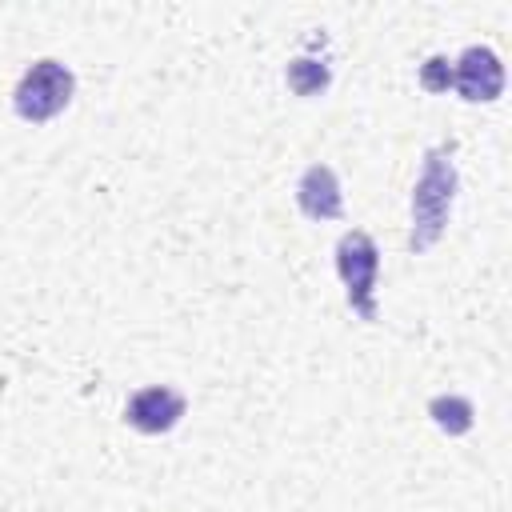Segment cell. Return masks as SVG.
Instances as JSON below:
<instances>
[{"mask_svg": "<svg viewBox=\"0 0 512 512\" xmlns=\"http://www.w3.org/2000/svg\"><path fill=\"white\" fill-rule=\"evenodd\" d=\"M456 164H452V144L428 148L424 152V168L412 184V232H408V248L412 252H428L444 228H448V212L456 200Z\"/></svg>", "mask_w": 512, "mask_h": 512, "instance_id": "6da1fadb", "label": "cell"}, {"mask_svg": "<svg viewBox=\"0 0 512 512\" xmlns=\"http://www.w3.org/2000/svg\"><path fill=\"white\" fill-rule=\"evenodd\" d=\"M184 412H188L184 392H176L168 384H148V388H140V392L128 396L124 424H132L144 436H160V432H172L184 420Z\"/></svg>", "mask_w": 512, "mask_h": 512, "instance_id": "277c9868", "label": "cell"}, {"mask_svg": "<svg viewBox=\"0 0 512 512\" xmlns=\"http://www.w3.org/2000/svg\"><path fill=\"white\" fill-rule=\"evenodd\" d=\"M336 272L344 280V300L348 308L364 320L376 324L380 308H376V276H380V248L368 232H344L336 240Z\"/></svg>", "mask_w": 512, "mask_h": 512, "instance_id": "3957f363", "label": "cell"}, {"mask_svg": "<svg viewBox=\"0 0 512 512\" xmlns=\"http://www.w3.org/2000/svg\"><path fill=\"white\" fill-rule=\"evenodd\" d=\"M420 84H424L428 92H444V88H452V64H448L444 56H432V60L420 68Z\"/></svg>", "mask_w": 512, "mask_h": 512, "instance_id": "9c48e42d", "label": "cell"}, {"mask_svg": "<svg viewBox=\"0 0 512 512\" xmlns=\"http://www.w3.org/2000/svg\"><path fill=\"white\" fill-rule=\"evenodd\" d=\"M72 92H76V76L68 64L44 56L36 64L24 68L16 92H12V108L20 120L28 124H44L52 116H60L68 104H72Z\"/></svg>", "mask_w": 512, "mask_h": 512, "instance_id": "7a4b0ae2", "label": "cell"}, {"mask_svg": "<svg viewBox=\"0 0 512 512\" xmlns=\"http://www.w3.org/2000/svg\"><path fill=\"white\" fill-rule=\"evenodd\" d=\"M328 68L320 64V60H308V56H300V60H292L288 64V88L296 92V96H316V92H324L328 88Z\"/></svg>", "mask_w": 512, "mask_h": 512, "instance_id": "ba28073f", "label": "cell"}, {"mask_svg": "<svg viewBox=\"0 0 512 512\" xmlns=\"http://www.w3.org/2000/svg\"><path fill=\"white\" fill-rule=\"evenodd\" d=\"M296 204L308 220H340L344 216V192L328 164H308L296 180Z\"/></svg>", "mask_w": 512, "mask_h": 512, "instance_id": "8992f818", "label": "cell"}, {"mask_svg": "<svg viewBox=\"0 0 512 512\" xmlns=\"http://www.w3.org/2000/svg\"><path fill=\"white\" fill-rule=\"evenodd\" d=\"M452 88L468 104H488L504 92V64L492 48H464L452 64Z\"/></svg>", "mask_w": 512, "mask_h": 512, "instance_id": "5b68a950", "label": "cell"}, {"mask_svg": "<svg viewBox=\"0 0 512 512\" xmlns=\"http://www.w3.org/2000/svg\"><path fill=\"white\" fill-rule=\"evenodd\" d=\"M428 416H432L436 428L448 432V436H464V432L476 424V408H472V400H468V396H456V392L436 396V400L428 404Z\"/></svg>", "mask_w": 512, "mask_h": 512, "instance_id": "52a82bcc", "label": "cell"}]
</instances>
